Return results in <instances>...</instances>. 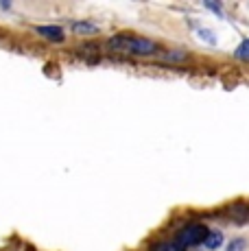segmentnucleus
I'll return each mask as SVG.
<instances>
[{
  "instance_id": "f257e3e1",
  "label": "nucleus",
  "mask_w": 249,
  "mask_h": 251,
  "mask_svg": "<svg viewBox=\"0 0 249 251\" xmlns=\"http://www.w3.org/2000/svg\"><path fill=\"white\" fill-rule=\"evenodd\" d=\"M107 46L112 50L118 52H127V55H136V57H151L155 52H160V46L153 40H147V37H136V35H114L107 40Z\"/></svg>"
},
{
  "instance_id": "f03ea898",
  "label": "nucleus",
  "mask_w": 249,
  "mask_h": 251,
  "mask_svg": "<svg viewBox=\"0 0 249 251\" xmlns=\"http://www.w3.org/2000/svg\"><path fill=\"white\" fill-rule=\"evenodd\" d=\"M208 231H210V229L205 227V225H201V223H190V225H186V227H181L179 231H177V236H175L173 243H175L181 251H186V249H190V247L203 245V240H205V236H208Z\"/></svg>"
},
{
  "instance_id": "7ed1b4c3",
  "label": "nucleus",
  "mask_w": 249,
  "mask_h": 251,
  "mask_svg": "<svg viewBox=\"0 0 249 251\" xmlns=\"http://www.w3.org/2000/svg\"><path fill=\"white\" fill-rule=\"evenodd\" d=\"M35 33L49 42H64L66 40L64 31H61L59 26H35Z\"/></svg>"
},
{
  "instance_id": "20e7f679",
  "label": "nucleus",
  "mask_w": 249,
  "mask_h": 251,
  "mask_svg": "<svg viewBox=\"0 0 249 251\" xmlns=\"http://www.w3.org/2000/svg\"><path fill=\"white\" fill-rule=\"evenodd\" d=\"M223 245V234L219 229H214V231H208V236H205V240H203V247L205 249H219Z\"/></svg>"
},
{
  "instance_id": "39448f33",
  "label": "nucleus",
  "mask_w": 249,
  "mask_h": 251,
  "mask_svg": "<svg viewBox=\"0 0 249 251\" xmlns=\"http://www.w3.org/2000/svg\"><path fill=\"white\" fill-rule=\"evenodd\" d=\"M70 28H73L75 33H79V35H92V33L99 31V26L92 22H73Z\"/></svg>"
},
{
  "instance_id": "423d86ee",
  "label": "nucleus",
  "mask_w": 249,
  "mask_h": 251,
  "mask_svg": "<svg viewBox=\"0 0 249 251\" xmlns=\"http://www.w3.org/2000/svg\"><path fill=\"white\" fill-rule=\"evenodd\" d=\"M234 57H236L238 61H249V40H243L241 44L236 46V50H234Z\"/></svg>"
},
{
  "instance_id": "0eeeda50",
  "label": "nucleus",
  "mask_w": 249,
  "mask_h": 251,
  "mask_svg": "<svg viewBox=\"0 0 249 251\" xmlns=\"http://www.w3.org/2000/svg\"><path fill=\"white\" fill-rule=\"evenodd\" d=\"M162 59H164V61H177V64H179V61L188 59V52H186V50H169V52H164V55H162Z\"/></svg>"
},
{
  "instance_id": "6e6552de",
  "label": "nucleus",
  "mask_w": 249,
  "mask_h": 251,
  "mask_svg": "<svg viewBox=\"0 0 249 251\" xmlns=\"http://www.w3.org/2000/svg\"><path fill=\"white\" fill-rule=\"evenodd\" d=\"M243 249H245V240H241V238L232 240V243L227 245V251H243Z\"/></svg>"
},
{
  "instance_id": "1a4fd4ad",
  "label": "nucleus",
  "mask_w": 249,
  "mask_h": 251,
  "mask_svg": "<svg viewBox=\"0 0 249 251\" xmlns=\"http://www.w3.org/2000/svg\"><path fill=\"white\" fill-rule=\"evenodd\" d=\"M160 251H181V249L177 247L175 243H162L160 245Z\"/></svg>"
}]
</instances>
